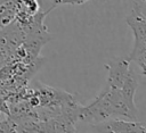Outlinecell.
<instances>
[{
    "label": "cell",
    "mask_w": 146,
    "mask_h": 133,
    "mask_svg": "<svg viewBox=\"0 0 146 133\" xmlns=\"http://www.w3.org/2000/svg\"><path fill=\"white\" fill-rule=\"evenodd\" d=\"M138 82L132 73L120 88H105L87 106H81L78 120L86 124H98L112 118L125 117L129 120H137V107L135 93Z\"/></svg>",
    "instance_id": "1"
},
{
    "label": "cell",
    "mask_w": 146,
    "mask_h": 133,
    "mask_svg": "<svg viewBox=\"0 0 146 133\" xmlns=\"http://www.w3.org/2000/svg\"><path fill=\"white\" fill-rule=\"evenodd\" d=\"M125 23L130 26L133 33V47L125 60L136 63L141 75H145V57H146V17L144 13V0L136 1Z\"/></svg>",
    "instance_id": "2"
},
{
    "label": "cell",
    "mask_w": 146,
    "mask_h": 133,
    "mask_svg": "<svg viewBox=\"0 0 146 133\" xmlns=\"http://www.w3.org/2000/svg\"><path fill=\"white\" fill-rule=\"evenodd\" d=\"M17 15V0H6L0 6V28L11 23Z\"/></svg>",
    "instance_id": "3"
},
{
    "label": "cell",
    "mask_w": 146,
    "mask_h": 133,
    "mask_svg": "<svg viewBox=\"0 0 146 133\" xmlns=\"http://www.w3.org/2000/svg\"><path fill=\"white\" fill-rule=\"evenodd\" d=\"M0 133H17V126L9 115L0 113Z\"/></svg>",
    "instance_id": "4"
},
{
    "label": "cell",
    "mask_w": 146,
    "mask_h": 133,
    "mask_svg": "<svg viewBox=\"0 0 146 133\" xmlns=\"http://www.w3.org/2000/svg\"><path fill=\"white\" fill-rule=\"evenodd\" d=\"M89 0H54V3L57 5H82Z\"/></svg>",
    "instance_id": "5"
},
{
    "label": "cell",
    "mask_w": 146,
    "mask_h": 133,
    "mask_svg": "<svg viewBox=\"0 0 146 133\" xmlns=\"http://www.w3.org/2000/svg\"><path fill=\"white\" fill-rule=\"evenodd\" d=\"M0 113H3V114L9 115L8 102H7V100H6V98L3 95H0Z\"/></svg>",
    "instance_id": "6"
},
{
    "label": "cell",
    "mask_w": 146,
    "mask_h": 133,
    "mask_svg": "<svg viewBox=\"0 0 146 133\" xmlns=\"http://www.w3.org/2000/svg\"><path fill=\"white\" fill-rule=\"evenodd\" d=\"M5 1H6V0H0V6H1V5H2Z\"/></svg>",
    "instance_id": "7"
},
{
    "label": "cell",
    "mask_w": 146,
    "mask_h": 133,
    "mask_svg": "<svg viewBox=\"0 0 146 133\" xmlns=\"http://www.w3.org/2000/svg\"><path fill=\"white\" fill-rule=\"evenodd\" d=\"M75 133H78V131H76V132H75Z\"/></svg>",
    "instance_id": "8"
}]
</instances>
